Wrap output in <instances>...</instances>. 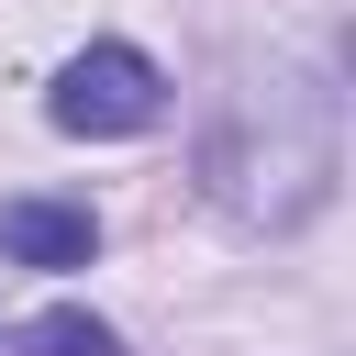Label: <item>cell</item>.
I'll return each instance as SVG.
<instances>
[{"mask_svg":"<svg viewBox=\"0 0 356 356\" xmlns=\"http://www.w3.org/2000/svg\"><path fill=\"white\" fill-rule=\"evenodd\" d=\"M156 111H167V67H156L145 44H89V56H67L56 89H44V122H56V134H145Z\"/></svg>","mask_w":356,"mask_h":356,"instance_id":"obj_1","label":"cell"},{"mask_svg":"<svg viewBox=\"0 0 356 356\" xmlns=\"http://www.w3.org/2000/svg\"><path fill=\"white\" fill-rule=\"evenodd\" d=\"M11 356H122V334H111L100 312H67V300H56V312H33V323L11 334Z\"/></svg>","mask_w":356,"mask_h":356,"instance_id":"obj_3","label":"cell"},{"mask_svg":"<svg viewBox=\"0 0 356 356\" xmlns=\"http://www.w3.org/2000/svg\"><path fill=\"white\" fill-rule=\"evenodd\" d=\"M0 256L67 278V267L100 256V222H89V200H44V189H22V200H0Z\"/></svg>","mask_w":356,"mask_h":356,"instance_id":"obj_2","label":"cell"}]
</instances>
